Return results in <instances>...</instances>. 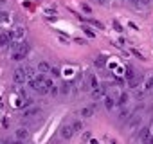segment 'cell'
<instances>
[{"label":"cell","instance_id":"6da1fadb","mask_svg":"<svg viewBox=\"0 0 153 144\" xmlns=\"http://www.w3.org/2000/svg\"><path fill=\"white\" fill-rule=\"evenodd\" d=\"M13 81H15L16 85H24L25 81H29V79H27V74H25V68H24V67H18V68L13 72Z\"/></svg>","mask_w":153,"mask_h":144},{"label":"cell","instance_id":"7a4b0ae2","mask_svg":"<svg viewBox=\"0 0 153 144\" xmlns=\"http://www.w3.org/2000/svg\"><path fill=\"white\" fill-rule=\"evenodd\" d=\"M27 52H29V43H20V45H16V49H15V54H13V59H24L25 56H27Z\"/></svg>","mask_w":153,"mask_h":144},{"label":"cell","instance_id":"3957f363","mask_svg":"<svg viewBox=\"0 0 153 144\" xmlns=\"http://www.w3.org/2000/svg\"><path fill=\"white\" fill-rule=\"evenodd\" d=\"M11 42H15L13 31H9V33H0V47H6V45H9Z\"/></svg>","mask_w":153,"mask_h":144},{"label":"cell","instance_id":"277c9868","mask_svg":"<svg viewBox=\"0 0 153 144\" xmlns=\"http://www.w3.org/2000/svg\"><path fill=\"white\" fill-rule=\"evenodd\" d=\"M59 133H61V139H72L74 137V130H72V124H65V126H61V130H59Z\"/></svg>","mask_w":153,"mask_h":144},{"label":"cell","instance_id":"5b68a950","mask_svg":"<svg viewBox=\"0 0 153 144\" xmlns=\"http://www.w3.org/2000/svg\"><path fill=\"white\" fill-rule=\"evenodd\" d=\"M140 83H142V76H137V74L128 79V87H130V88H137Z\"/></svg>","mask_w":153,"mask_h":144},{"label":"cell","instance_id":"8992f818","mask_svg":"<svg viewBox=\"0 0 153 144\" xmlns=\"http://www.w3.org/2000/svg\"><path fill=\"white\" fill-rule=\"evenodd\" d=\"M139 124H140V115L131 114V117L128 119V128L131 130V128H135V126H139Z\"/></svg>","mask_w":153,"mask_h":144},{"label":"cell","instance_id":"52a82bcc","mask_svg":"<svg viewBox=\"0 0 153 144\" xmlns=\"http://www.w3.org/2000/svg\"><path fill=\"white\" fill-rule=\"evenodd\" d=\"M15 137H16V140H22V142H24V140L29 137V131H27L25 128H18V130L15 131Z\"/></svg>","mask_w":153,"mask_h":144},{"label":"cell","instance_id":"ba28073f","mask_svg":"<svg viewBox=\"0 0 153 144\" xmlns=\"http://www.w3.org/2000/svg\"><path fill=\"white\" fill-rule=\"evenodd\" d=\"M38 114H40V108H36V106H29V108L24 110V117H33V115H38Z\"/></svg>","mask_w":153,"mask_h":144},{"label":"cell","instance_id":"9c48e42d","mask_svg":"<svg viewBox=\"0 0 153 144\" xmlns=\"http://www.w3.org/2000/svg\"><path fill=\"white\" fill-rule=\"evenodd\" d=\"M94 114H96V106H85V108L81 110V117H85V119H87V117H92Z\"/></svg>","mask_w":153,"mask_h":144},{"label":"cell","instance_id":"30bf717a","mask_svg":"<svg viewBox=\"0 0 153 144\" xmlns=\"http://www.w3.org/2000/svg\"><path fill=\"white\" fill-rule=\"evenodd\" d=\"M130 117H131V110H130V108H124V106H123V110L119 112V119H121V121H128Z\"/></svg>","mask_w":153,"mask_h":144},{"label":"cell","instance_id":"8fae6325","mask_svg":"<svg viewBox=\"0 0 153 144\" xmlns=\"http://www.w3.org/2000/svg\"><path fill=\"white\" fill-rule=\"evenodd\" d=\"M51 65L47 63V61H40L38 63V70H40V74H45V72H51Z\"/></svg>","mask_w":153,"mask_h":144},{"label":"cell","instance_id":"7c38bea8","mask_svg":"<svg viewBox=\"0 0 153 144\" xmlns=\"http://www.w3.org/2000/svg\"><path fill=\"white\" fill-rule=\"evenodd\" d=\"M115 105H117V103H115V99H114V97H110V96H108V97H105V108H106V110H114V108H115Z\"/></svg>","mask_w":153,"mask_h":144},{"label":"cell","instance_id":"4fadbf2b","mask_svg":"<svg viewBox=\"0 0 153 144\" xmlns=\"http://www.w3.org/2000/svg\"><path fill=\"white\" fill-rule=\"evenodd\" d=\"M103 96H105V88H103V87H97V88L92 90V97H94V99H101Z\"/></svg>","mask_w":153,"mask_h":144},{"label":"cell","instance_id":"5bb4252c","mask_svg":"<svg viewBox=\"0 0 153 144\" xmlns=\"http://www.w3.org/2000/svg\"><path fill=\"white\" fill-rule=\"evenodd\" d=\"M115 103H117V105H119V106H124V105H126V103H128V94H126V92H123V94H121V96H119V99H117V101H115Z\"/></svg>","mask_w":153,"mask_h":144},{"label":"cell","instance_id":"9a60e30c","mask_svg":"<svg viewBox=\"0 0 153 144\" xmlns=\"http://www.w3.org/2000/svg\"><path fill=\"white\" fill-rule=\"evenodd\" d=\"M149 90H153V76H149L144 81V92H149Z\"/></svg>","mask_w":153,"mask_h":144},{"label":"cell","instance_id":"2e32d148","mask_svg":"<svg viewBox=\"0 0 153 144\" xmlns=\"http://www.w3.org/2000/svg\"><path fill=\"white\" fill-rule=\"evenodd\" d=\"M72 130H74V133L81 131V130H83V122H81V121H74V122H72Z\"/></svg>","mask_w":153,"mask_h":144},{"label":"cell","instance_id":"e0dca14e","mask_svg":"<svg viewBox=\"0 0 153 144\" xmlns=\"http://www.w3.org/2000/svg\"><path fill=\"white\" fill-rule=\"evenodd\" d=\"M149 4H151V0H137V2H135V6H137V7H140V9L148 7Z\"/></svg>","mask_w":153,"mask_h":144},{"label":"cell","instance_id":"ac0fdd59","mask_svg":"<svg viewBox=\"0 0 153 144\" xmlns=\"http://www.w3.org/2000/svg\"><path fill=\"white\" fill-rule=\"evenodd\" d=\"M25 74H27V79H33V78H36V70L31 68V67H27L25 68Z\"/></svg>","mask_w":153,"mask_h":144},{"label":"cell","instance_id":"d6986e66","mask_svg":"<svg viewBox=\"0 0 153 144\" xmlns=\"http://www.w3.org/2000/svg\"><path fill=\"white\" fill-rule=\"evenodd\" d=\"M9 20V13L7 11H0V24H4Z\"/></svg>","mask_w":153,"mask_h":144},{"label":"cell","instance_id":"ffe728a7","mask_svg":"<svg viewBox=\"0 0 153 144\" xmlns=\"http://www.w3.org/2000/svg\"><path fill=\"white\" fill-rule=\"evenodd\" d=\"M148 135H149V128H142V130L139 131V139H140V140H142V139H146Z\"/></svg>","mask_w":153,"mask_h":144},{"label":"cell","instance_id":"44dd1931","mask_svg":"<svg viewBox=\"0 0 153 144\" xmlns=\"http://www.w3.org/2000/svg\"><path fill=\"white\" fill-rule=\"evenodd\" d=\"M59 92H61V94H70V85H68V83H63L61 88H59Z\"/></svg>","mask_w":153,"mask_h":144},{"label":"cell","instance_id":"7402d4cb","mask_svg":"<svg viewBox=\"0 0 153 144\" xmlns=\"http://www.w3.org/2000/svg\"><path fill=\"white\" fill-rule=\"evenodd\" d=\"M90 87H92V88H97V87H99V81H97V78H96V76H92V78H90Z\"/></svg>","mask_w":153,"mask_h":144},{"label":"cell","instance_id":"603a6c76","mask_svg":"<svg viewBox=\"0 0 153 144\" xmlns=\"http://www.w3.org/2000/svg\"><path fill=\"white\" fill-rule=\"evenodd\" d=\"M49 94H51V96L54 97V96H58V94H59V88H58V87L54 85V87H51V88H49Z\"/></svg>","mask_w":153,"mask_h":144},{"label":"cell","instance_id":"cb8c5ba5","mask_svg":"<svg viewBox=\"0 0 153 144\" xmlns=\"http://www.w3.org/2000/svg\"><path fill=\"white\" fill-rule=\"evenodd\" d=\"M142 144H153V133H149L146 139H142Z\"/></svg>","mask_w":153,"mask_h":144},{"label":"cell","instance_id":"d4e9b609","mask_svg":"<svg viewBox=\"0 0 153 144\" xmlns=\"http://www.w3.org/2000/svg\"><path fill=\"white\" fill-rule=\"evenodd\" d=\"M83 31H85V33H87V34H88L90 38H96V33H94L92 29H88V27H83Z\"/></svg>","mask_w":153,"mask_h":144},{"label":"cell","instance_id":"484cf974","mask_svg":"<svg viewBox=\"0 0 153 144\" xmlns=\"http://www.w3.org/2000/svg\"><path fill=\"white\" fill-rule=\"evenodd\" d=\"M81 7H83V13H87V15H90V13H92V9H90V6H88V4H83Z\"/></svg>","mask_w":153,"mask_h":144},{"label":"cell","instance_id":"4316f807","mask_svg":"<svg viewBox=\"0 0 153 144\" xmlns=\"http://www.w3.org/2000/svg\"><path fill=\"white\" fill-rule=\"evenodd\" d=\"M9 144H24L22 140H13V142H9Z\"/></svg>","mask_w":153,"mask_h":144},{"label":"cell","instance_id":"83f0119b","mask_svg":"<svg viewBox=\"0 0 153 144\" xmlns=\"http://www.w3.org/2000/svg\"><path fill=\"white\" fill-rule=\"evenodd\" d=\"M97 2H99V4H105V2H106V0H97Z\"/></svg>","mask_w":153,"mask_h":144},{"label":"cell","instance_id":"f1b7e54d","mask_svg":"<svg viewBox=\"0 0 153 144\" xmlns=\"http://www.w3.org/2000/svg\"><path fill=\"white\" fill-rule=\"evenodd\" d=\"M128 2H137V0H128Z\"/></svg>","mask_w":153,"mask_h":144},{"label":"cell","instance_id":"f546056e","mask_svg":"<svg viewBox=\"0 0 153 144\" xmlns=\"http://www.w3.org/2000/svg\"><path fill=\"white\" fill-rule=\"evenodd\" d=\"M151 130H153V128H151Z\"/></svg>","mask_w":153,"mask_h":144}]
</instances>
